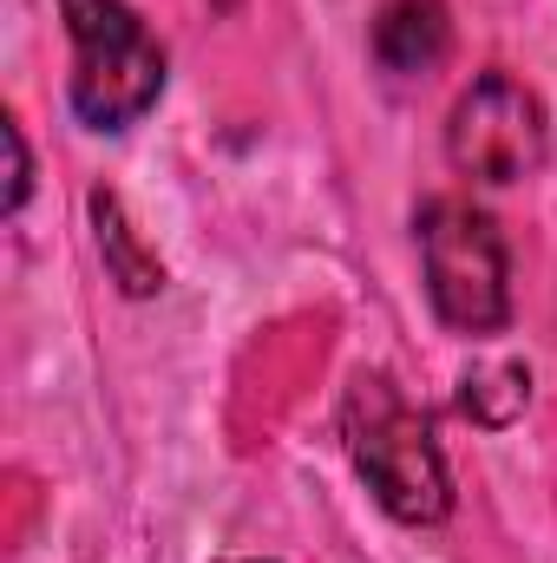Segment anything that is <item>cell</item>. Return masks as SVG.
<instances>
[{
    "instance_id": "1",
    "label": "cell",
    "mask_w": 557,
    "mask_h": 563,
    "mask_svg": "<svg viewBox=\"0 0 557 563\" xmlns=\"http://www.w3.org/2000/svg\"><path fill=\"white\" fill-rule=\"evenodd\" d=\"M341 432H348L354 472L368 478V492L381 498L387 518H401V525H439V518L452 511L446 452H439L426 413L401 400V387H394L387 374H361V380L348 387Z\"/></svg>"
},
{
    "instance_id": "2",
    "label": "cell",
    "mask_w": 557,
    "mask_h": 563,
    "mask_svg": "<svg viewBox=\"0 0 557 563\" xmlns=\"http://www.w3.org/2000/svg\"><path fill=\"white\" fill-rule=\"evenodd\" d=\"M73 40L66 99L92 132H125L164 99V46L132 0H59Z\"/></svg>"
},
{
    "instance_id": "3",
    "label": "cell",
    "mask_w": 557,
    "mask_h": 563,
    "mask_svg": "<svg viewBox=\"0 0 557 563\" xmlns=\"http://www.w3.org/2000/svg\"><path fill=\"white\" fill-rule=\"evenodd\" d=\"M419 256L433 314L459 334H499L512 321V263L499 223L466 197L419 203Z\"/></svg>"
},
{
    "instance_id": "4",
    "label": "cell",
    "mask_w": 557,
    "mask_h": 563,
    "mask_svg": "<svg viewBox=\"0 0 557 563\" xmlns=\"http://www.w3.org/2000/svg\"><path fill=\"white\" fill-rule=\"evenodd\" d=\"M551 125L532 86H518L512 73H485L459 92L452 119H446V157L459 177L472 184H518L545 164Z\"/></svg>"
},
{
    "instance_id": "5",
    "label": "cell",
    "mask_w": 557,
    "mask_h": 563,
    "mask_svg": "<svg viewBox=\"0 0 557 563\" xmlns=\"http://www.w3.org/2000/svg\"><path fill=\"white\" fill-rule=\"evenodd\" d=\"M368 46H374L381 73L419 79V73H433L452 53V13H446V0H387L374 33H368Z\"/></svg>"
},
{
    "instance_id": "6",
    "label": "cell",
    "mask_w": 557,
    "mask_h": 563,
    "mask_svg": "<svg viewBox=\"0 0 557 563\" xmlns=\"http://www.w3.org/2000/svg\"><path fill=\"white\" fill-rule=\"evenodd\" d=\"M92 223H99V256H106L112 282L125 295H157L164 288V263L139 243V230H132V217H125V203L112 190H92Z\"/></svg>"
},
{
    "instance_id": "7",
    "label": "cell",
    "mask_w": 557,
    "mask_h": 563,
    "mask_svg": "<svg viewBox=\"0 0 557 563\" xmlns=\"http://www.w3.org/2000/svg\"><path fill=\"white\" fill-rule=\"evenodd\" d=\"M459 407H466V420H479V426L518 420V413L532 407V374H525L518 361H505V367H479V374H466Z\"/></svg>"
},
{
    "instance_id": "8",
    "label": "cell",
    "mask_w": 557,
    "mask_h": 563,
    "mask_svg": "<svg viewBox=\"0 0 557 563\" xmlns=\"http://www.w3.org/2000/svg\"><path fill=\"white\" fill-rule=\"evenodd\" d=\"M0 139H7V157H13V184H7V210H20V203H26V184H33V164H26V139H20V125H7Z\"/></svg>"
},
{
    "instance_id": "9",
    "label": "cell",
    "mask_w": 557,
    "mask_h": 563,
    "mask_svg": "<svg viewBox=\"0 0 557 563\" xmlns=\"http://www.w3.org/2000/svg\"><path fill=\"white\" fill-rule=\"evenodd\" d=\"M230 563H270V558H230Z\"/></svg>"
}]
</instances>
